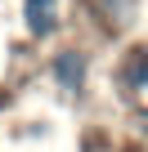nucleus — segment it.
Segmentation results:
<instances>
[{
	"label": "nucleus",
	"instance_id": "nucleus-1",
	"mask_svg": "<svg viewBox=\"0 0 148 152\" xmlns=\"http://www.w3.org/2000/svg\"><path fill=\"white\" fill-rule=\"evenodd\" d=\"M54 81H58V90H67V94H81V85H85V54H81V49L54 54Z\"/></svg>",
	"mask_w": 148,
	"mask_h": 152
},
{
	"label": "nucleus",
	"instance_id": "nucleus-2",
	"mask_svg": "<svg viewBox=\"0 0 148 152\" xmlns=\"http://www.w3.org/2000/svg\"><path fill=\"white\" fill-rule=\"evenodd\" d=\"M23 18L32 36H49L58 31V0H23Z\"/></svg>",
	"mask_w": 148,
	"mask_h": 152
},
{
	"label": "nucleus",
	"instance_id": "nucleus-3",
	"mask_svg": "<svg viewBox=\"0 0 148 152\" xmlns=\"http://www.w3.org/2000/svg\"><path fill=\"white\" fill-rule=\"evenodd\" d=\"M121 85H126V90H144V85H148V49H135V54L126 58Z\"/></svg>",
	"mask_w": 148,
	"mask_h": 152
},
{
	"label": "nucleus",
	"instance_id": "nucleus-4",
	"mask_svg": "<svg viewBox=\"0 0 148 152\" xmlns=\"http://www.w3.org/2000/svg\"><path fill=\"white\" fill-rule=\"evenodd\" d=\"M99 9H103L112 23H130V18H135V0H99Z\"/></svg>",
	"mask_w": 148,
	"mask_h": 152
}]
</instances>
